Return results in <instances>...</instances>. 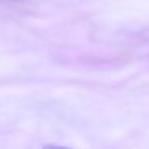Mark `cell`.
<instances>
[{"label":"cell","instance_id":"cell-1","mask_svg":"<svg viewBox=\"0 0 149 149\" xmlns=\"http://www.w3.org/2000/svg\"><path fill=\"white\" fill-rule=\"evenodd\" d=\"M43 149H69V148H64V146H53V144H48V146H43Z\"/></svg>","mask_w":149,"mask_h":149}]
</instances>
